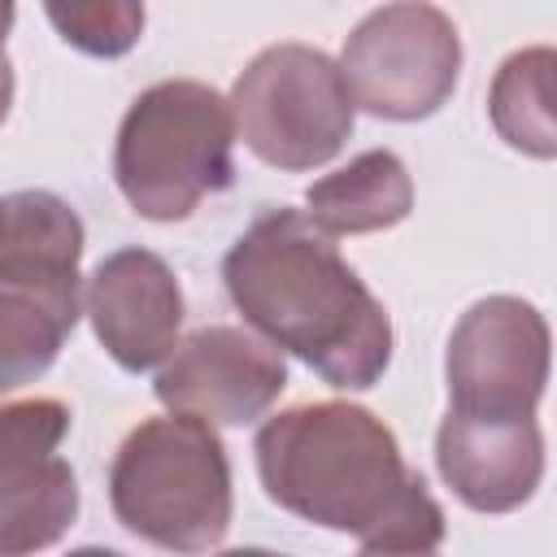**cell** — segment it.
Returning <instances> with one entry per match:
<instances>
[{
    "label": "cell",
    "mask_w": 557,
    "mask_h": 557,
    "mask_svg": "<svg viewBox=\"0 0 557 557\" xmlns=\"http://www.w3.org/2000/svg\"><path fill=\"white\" fill-rule=\"evenodd\" d=\"M222 283L278 352L339 392L374 387L392 366V318L361 274L300 209L261 213L222 257Z\"/></svg>",
    "instance_id": "obj_1"
},
{
    "label": "cell",
    "mask_w": 557,
    "mask_h": 557,
    "mask_svg": "<svg viewBox=\"0 0 557 557\" xmlns=\"http://www.w3.org/2000/svg\"><path fill=\"white\" fill-rule=\"evenodd\" d=\"M252 453L265 496L313 527L357 535L366 548H440L448 535L426 479L405 461L392 426L361 405H292L261 422Z\"/></svg>",
    "instance_id": "obj_2"
},
{
    "label": "cell",
    "mask_w": 557,
    "mask_h": 557,
    "mask_svg": "<svg viewBox=\"0 0 557 557\" xmlns=\"http://www.w3.org/2000/svg\"><path fill=\"white\" fill-rule=\"evenodd\" d=\"M113 518L152 548L200 557L231 531V461L218 431L187 413L139 422L109 466Z\"/></svg>",
    "instance_id": "obj_3"
},
{
    "label": "cell",
    "mask_w": 557,
    "mask_h": 557,
    "mask_svg": "<svg viewBox=\"0 0 557 557\" xmlns=\"http://www.w3.org/2000/svg\"><path fill=\"white\" fill-rule=\"evenodd\" d=\"M113 178L139 218H191L205 196L235 183V117L226 96L196 78L144 87L122 113Z\"/></svg>",
    "instance_id": "obj_4"
},
{
    "label": "cell",
    "mask_w": 557,
    "mask_h": 557,
    "mask_svg": "<svg viewBox=\"0 0 557 557\" xmlns=\"http://www.w3.org/2000/svg\"><path fill=\"white\" fill-rule=\"evenodd\" d=\"M226 104L235 139H244L257 161L287 174L335 161L357 122L339 65L309 44L261 48L231 83Z\"/></svg>",
    "instance_id": "obj_5"
},
{
    "label": "cell",
    "mask_w": 557,
    "mask_h": 557,
    "mask_svg": "<svg viewBox=\"0 0 557 557\" xmlns=\"http://www.w3.org/2000/svg\"><path fill=\"white\" fill-rule=\"evenodd\" d=\"M335 65L352 109L383 122H422L457 91L461 35L435 4H383L352 26Z\"/></svg>",
    "instance_id": "obj_6"
},
{
    "label": "cell",
    "mask_w": 557,
    "mask_h": 557,
    "mask_svg": "<svg viewBox=\"0 0 557 557\" xmlns=\"http://www.w3.org/2000/svg\"><path fill=\"white\" fill-rule=\"evenodd\" d=\"M448 409L466 418H535L548 383V322L522 296L474 300L444 352Z\"/></svg>",
    "instance_id": "obj_7"
},
{
    "label": "cell",
    "mask_w": 557,
    "mask_h": 557,
    "mask_svg": "<svg viewBox=\"0 0 557 557\" xmlns=\"http://www.w3.org/2000/svg\"><path fill=\"white\" fill-rule=\"evenodd\" d=\"M287 387V361L274 344L244 326H200L161 361L157 400L170 413L200 418L209 426L257 422Z\"/></svg>",
    "instance_id": "obj_8"
},
{
    "label": "cell",
    "mask_w": 557,
    "mask_h": 557,
    "mask_svg": "<svg viewBox=\"0 0 557 557\" xmlns=\"http://www.w3.org/2000/svg\"><path fill=\"white\" fill-rule=\"evenodd\" d=\"M83 309L100 348L131 374L161 366L178 348L183 292L165 257L148 248L109 252L83 287Z\"/></svg>",
    "instance_id": "obj_9"
},
{
    "label": "cell",
    "mask_w": 557,
    "mask_h": 557,
    "mask_svg": "<svg viewBox=\"0 0 557 557\" xmlns=\"http://www.w3.org/2000/svg\"><path fill=\"white\" fill-rule=\"evenodd\" d=\"M435 466L453 496L474 513L522 509L544 479V435L535 418H466L444 413L435 431Z\"/></svg>",
    "instance_id": "obj_10"
},
{
    "label": "cell",
    "mask_w": 557,
    "mask_h": 557,
    "mask_svg": "<svg viewBox=\"0 0 557 557\" xmlns=\"http://www.w3.org/2000/svg\"><path fill=\"white\" fill-rule=\"evenodd\" d=\"M83 218L57 191L26 187L0 196V287L52 309L65 326L83 313Z\"/></svg>",
    "instance_id": "obj_11"
},
{
    "label": "cell",
    "mask_w": 557,
    "mask_h": 557,
    "mask_svg": "<svg viewBox=\"0 0 557 557\" xmlns=\"http://www.w3.org/2000/svg\"><path fill=\"white\" fill-rule=\"evenodd\" d=\"M305 218L322 235L392 231L413 209V178L392 148H370L305 191Z\"/></svg>",
    "instance_id": "obj_12"
},
{
    "label": "cell",
    "mask_w": 557,
    "mask_h": 557,
    "mask_svg": "<svg viewBox=\"0 0 557 557\" xmlns=\"http://www.w3.org/2000/svg\"><path fill=\"white\" fill-rule=\"evenodd\" d=\"M78 518V479L65 457L0 466V557L52 548Z\"/></svg>",
    "instance_id": "obj_13"
},
{
    "label": "cell",
    "mask_w": 557,
    "mask_h": 557,
    "mask_svg": "<svg viewBox=\"0 0 557 557\" xmlns=\"http://www.w3.org/2000/svg\"><path fill=\"white\" fill-rule=\"evenodd\" d=\"M553 74L557 52L548 44L509 52L487 91V117L496 135L535 161L557 157V113H553Z\"/></svg>",
    "instance_id": "obj_14"
},
{
    "label": "cell",
    "mask_w": 557,
    "mask_h": 557,
    "mask_svg": "<svg viewBox=\"0 0 557 557\" xmlns=\"http://www.w3.org/2000/svg\"><path fill=\"white\" fill-rule=\"evenodd\" d=\"M70 331L74 326H65L39 300L0 287V396L48 374Z\"/></svg>",
    "instance_id": "obj_15"
},
{
    "label": "cell",
    "mask_w": 557,
    "mask_h": 557,
    "mask_svg": "<svg viewBox=\"0 0 557 557\" xmlns=\"http://www.w3.org/2000/svg\"><path fill=\"white\" fill-rule=\"evenodd\" d=\"M44 13L70 48L104 61L131 52L144 35V4L135 0H70V4L52 0L44 4Z\"/></svg>",
    "instance_id": "obj_16"
},
{
    "label": "cell",
    "mask_w": 557,
    "mask_h": 557,
    "mask_svg": "<svg viewBox=\"0 0 557 557\" xmlns=\"http://www.w3.org/2000/svg\"><path fill=\"white\" fill-rule=\"evenodd\" d=\"M65 435H70V409L52 396H26L0 405V466L57 457Z\"/></svg>",
    "instance_id": "obj_17"
},
{
    "label": "cell",
    "mask_w": 557,
    "mask_h": 557,
    "mask_svg": "<svg viewBox=\"0 0 557 557\" xmlns=\"http://www.w3.org/2000/svg\"><path fill=\"white\" fill-rule=\"evenodd\" d=\"M9 104H13V61H9L4 39H0V122L9 117Z\"/></svg>",
    "instance_id": "obj_18"
},
{
    "label": "cell",
    "mask_w": 557,
    "mask_h": 557,
    "mask_svg": "<svg viewBox=\"0 0 557 557\" xmlns=\"http://www.w3.org/2000/svg\"><path fill=\"white\" fill-rule=\"evenodd\" d=\"M357 557H440L435 548H387V544H370Z\"/></svg>",
    "instance_id": "obj_19"
},
{
    "label": "cell",
    "mask_w": 557,
    "mask_h": 557,
    "mask_svg": "<svg viewBox=\"0 0 557 557\" xmlns=\"http://www.w3.org/2000/svg\"><path fill=\"white\" fill-rule=\"evenodd\" d=\"M218 557H287V553H270V548H226Z\"/></svg>",
    "instance_id": "obj_20"
},
{
    "label": "cell",
    "mask_w": 557,
    "mask_h": 557,
    "mask_svg": "<svg viewBox=\"0 0 557 557\" xmlns=\"http://www.w3.org/2000/svg\"><path fill=\"white\" fill-rule=\"evenodd\" d=\"M65 557H122V553H113V548H96V544H87V548H74V553H65Z\"/></svg>",
    "instance_id": "obj_21"
}]
</instances>
